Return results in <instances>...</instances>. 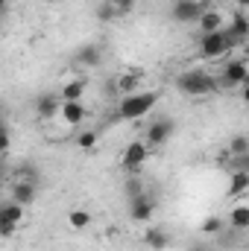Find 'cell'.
I'll return each instance as SVG.
<instances>
[{
	"label": "cell",
	"mask_w": 249,
	"mask_h": 251,
	"mask_svg": "<svg viewBox=\"0 0 249 251\" xmlns=\"http://www.w3.org/2000/svg\"><path fill=\"white\" fill-rule=\"evenodd\" d=\"M158 102V91H135V94H126L118 100V108H115V117L124 120V123H138L141 117H147Z\"/></svg>",
	"instance_id": "1"
},
{
	"label": "cell",
	"mask_w": 249,
	"mask_h": 251,
	"mask_svg": "<svg viewBox=\"0 0 249 251\" xmlns=\"http://www.w3.org/2000/svg\"><path fill=\"white\" fill-rule=\"evenodd\" d=\"M176 88L185 97H208L220 88V79L205 73V70H185V73L176 76Z\"/></svg>",
	"instance_id": "2"
},
{
	"label": "cell",
	"mask_w": 249,
	"mask_h": 251,
	"mask_svg": "<svg viewBox=\"0 0 249 251\" xmlns=\"http://www.w3.org/2000/svg\"><path fill=\"white\" fill-rule=\"evenodd\" d=\"M229 50H235V41L229 38L226 29L199 35V56H202V59H220V56H226Z\"/></svg>",
	"instance_id": "3"
},
{
	"label": "cell",
	"mask_w": 249,
	"mask_h": 251,
	"mask_svg": "<svg viewBox=\"0 0 249 251\" xmlns=\"http://www.w3.org/2000/svg\"><path fill=\"white\" fill-rule=\"evenodd\" d=\"M150 146H147V140H132V143H126L124 155H121V167L126 170V176H132V173H141L144 170V164L150 161Z\"/></svg>",
	"instance_id": "4"
},
{
	"label": "cell",
	"mask_w": 249,
	"mask_h": 251,
	"mask_svg": "<svg viewBox=\"0 0 249 251\" xmlns=\"http://www.w3.org/2000/svg\"><path fill=\"white\" fill-rule=\"evenodd\" d=\"M205 3L202 0H176L170 6V18L176 24H199V18L205 15Z\"/></svg>",
	"instance_id": "5"
},
{
	"label": "cell",
	"mask_w": 249,
	"mask_h": 251,
	"mask_svg": "<svg viewBox=\"0 0 249 251\" xmlns=\"http://www.w3.org/2000/svg\"><path fill=\"white\" fill-rule=\"evenodd\" d=\"M126 210H129V219H132V222L144 225V222H150V219L156 216V199L144 190L141 196H132V199H129Z\"/></svg>",
	"instance_id": "6"
},
{
	"label": "cell",
	"mask_w": 249,
	"mask_h": 251,
	"mask_svg": "<svg viewBox=\"0 0 249 251\" xmlns=\"http://www.w3.org/2000/svg\"><path fill=\"white\" fill-rule=\"evenodd\" d=\"M173 120L170 117H158V120H153V123L147 126V131H144V140H147V146L150 149H158V146H164L170 137H173Z\"/></svg>",
	"instance_id": "7"
},
{
	"label": "cell",
	"mask_w": 249,
	"mask_h": 251,
	"mask_svg": "<svg viewBox=\"0 0 249 251\" xmlns=\"http://www.w3.org/2000/svg\"><path fill=\"white\" fill-rule=\"evenodd\" d=\"M220 79V85L223 88H244V85H249V67L247 62H241V59H232V62H226V67H223V73L217 76Z\"/></svg>",
	"instance_id": "8"
},
{
	"label": "cell",
	"mask_w": 249,
	"mask_h": 251,
	"mask_svg": "<svg viewBox=\"0 0 249 251\" xmlns=\"http://www.w3.org/2000/svg\"><path fill=\"white\" fill-rule=\"evenodd\" d=\"M141 243L150 251H164V249H170V231H167L164 225H150V228L144 231Z\"/></svg>",
	"instance_id": "9"
},
{
	"label": "cell",
	"mask_w": 249,
	"mask_h": 251,
	"mask_svg": "<svg viewBox=\"0 0 249 251\" xmlns=\"http://www.w3.org/2000/svg\"><path fill=\"white\" fill-rule=\"evenodd\" d=\"M62 94H41L35 100V114L41 120H53L56 114H62Z\"/></svg>",
	"instance_id": "10"
},
{
	"label": "cell",
	"mask_w": 249,
	"mask_h": 251,
	"mask_svg": "<svg viewBox=\"0 0 249 251\" xmlns=\"http://www.w3.org/2000/svg\"><path fill=\"white\" fill-rule=\"evenodd\" d=\"M226 32H229V38L235 41V47L244 44V41H249V18L244 12H235L232 21H229V26H226Z\"/></svg>",
	"instance_id": "11"
},
{
	"label": "cell",
	"mask_w": 249,
	"mask_h": 251,
	"mask_svg": "<svg viewBox=\"0 0 249 251\" xmlns=\"http://www.w3.org/2000/svg\"><path fill=\"white\" fill-rule=\"evenodd\" d=\"M21 222H24V204H18L15 199H6V201L0 204V225L18 228Z\"/></svg>",
	"instance_id": "12"
},
{
	"label": "cell",
	"mask_w": 249,
	"mask_h": 251,
	"mask_svg": "<svg viewBox=\"0 0 249 251\" xmlns=\"http://www.w3.org/2000/svg\"><path fill=\"white\" fill-rule=\"evenodd\" d=\"M35 196H38L35 181H21V178H18V181H15V187H12V196H9V199H15L18 204H24V207H27V204H32V201H35Z\"/></svg>",
	"instance_id": "13"
},
{
	"label": "cell",
	"mask_w": 249,
	"mask_h": 251,
	"mask_svg": "<svg viewBox=\"0 0 249 251\" xmlns=\"http://www.w3.org/2000/svg\"><path fill=\"white\" fill-rule=\"evenodd\" d=\"M226 222L232 231H249V204H232L226 213Z\"/></svg>",
	"instance_id": "14"
},
{
	"label": "cell",
	"mask_w": 249,
	"mask_h": 251,
	"mask_svg": "<svg viewBox=\"0 0 249 251\" xmlns=\"http://www.w3.org/2000/svg\"><path fill=\"white\" fill-rule=\"evenodd\" d=\"M85 91H88L85 79H70V82H64V85H62V91H59V94H62L64 102H82Z\"/></svg>",
	"instance_id": "15"
},
{
	"label": "cell",
	"mask_w": 249,
	"mask_h": 251,
	"mask_svg": "<svg viewBox=\"0 0 249 251\" xmlns=\"http://www.w3.org/2000/svg\"><path fill=\"white\" fill-rule=\"evenodd\" d=\"M88 117L82 102H62V120L67 126H82V120Z\"/></svg>",
	"instance_id": "16"
},
{
	"label": "cell",
	"mask_w": 249,
	"mask_h": 251,
	"mask_svg": "<svg viewBox=\"0 0 249 251\" xmlns=\"http://www.w3.org/2000/svg\"><path fill=\"white\" fill-rule=\"evenodd\" d=\"M196 26H199V32H202V35H205V32H220V29H226V26H223V15H220V12H214V9H205V15L199 18V24H196Z\"/></svg>",
	"instance_id": "17"
},
{
	"label": "cell",
	"mask_w": 249,
	"mask_h": 251,
	"mask_svg": "<svg viewBox=\"0 0 249 251\" xmlns=\"http://www.w3.org/2000/svg\"><path fill=\"white\" fill-rule=\"evenodd\" d=\"M100 59H103V50H100L97 44H85V47L76 50V62L85 64V67H97Z\"/></svg>",
	"instance_id": "18"
},
{
	"label": "cell",
	"mask_w": 249,
	"mask_h": 251,
	"mask_svg": "<svg viewBox=\"0 0 249 251\" xmlns=\"http://www.w3.org/2000/svg\"><path fill=\"white\" fill-rule=\"evenodd\" d=\"M249 193V173H229V187H226V196H244Z\"/></svg>",
	"instance_id": "19"
},
{
	"label": "cell",
	"mask_w": 249,
	"mask_h": 251,
	"mask_svg": "<svg viewBox=\"0 0 249 251\" xmlns=\"http://www.w3.org/2000/svg\"><path fill=\"white\" fill-rule=\"evenodd\" d=\"M91 213L88 210H82V207H73V210H67V225L73 228V231H85L88 225H91Z\"/></svg>",
	"instance_id": "20"
},
{
	"label": "cell",
	"mask_w": 249,
	"mask_h": 251,
	"mask_svg": "<svg viewBox=\"0 0 249 251\" xmlns=\"http://www.w3.org/2000/svg\"><path fill=\"white\" fill-rule=\"evenodd\" d=\"M226 228H229L226 216H208V219H202V225H199V231L208 234V237H220Z\"/></svg>",
	"instance_id": "21"
},
{
	"label": "cell",
	"mask_w": 249,
	"mask_h": 251,
	"mask_svg": "<svg viewBox=\"0 0 249 251\" xmlns=\"http://www.w3.org/2000/svg\"><path fill=\"white\" fill-rule=\"evenodd\" d=\"M115 91L118 94H135V91H141V76L138 73H126V76H121L118 82H115Z\"/></svg>",
	"instance_id": "22"
},
{
	"label": "cell",
	"mask_w": 249,
	"mask_h": 251,
	"mask_svg": "<svg viewBox=\"0 0 249 251\" xmlns=\"http://www.w3.org/2000/svg\"><path fill=\"white\" fill-rule=\"evenodd\" d=\"M97 140H100V134H97L94 128H85V131L76 137V146H79L82 152H94V149H97Z\"/></svg>",
	"instance_id": "23"
},
{
	"label": "cell",
	"mask_w": 249,
	"mask_h": 251,
	"mask_svg": "<svg viewBox=\"0 0 249 251\" xmlns=\"http://www.w3.org/2000/svg\"><path fill=\"white\" fill-rule=\"evenodd\" d=\"M144 181H141V173H132L129 178L124 181V193H126V199H132V196H141L144 193Z\"/></svg>",
	"instance_id": "24"
},
{
	"label": "cell",
	"mask_w": 249,
	"mask_h": 251,
	"mask_svg": "<svg viewBox=\"0 0 249 251\" xmlns=\"http://www.w3.org/2000/svg\"><path fill=\"white\" fill-rule=\"evenodd\" d=\"M249 152V137L247 134H235L229 140V155H247Z\"/></svg>",
	"instance_id": "25"
},
{
	"label": "cell",
	"mask_w": 249,
	"mask_h": 251,
	"mask_svg": "<svg viewBox=\"0 0 249 251\" xmlns=\"http://www.w3.org/2000/svg\"><path fill=\"white\" fill-rule=\"evenodd\" d=\"M97 21H103V24H109V21H118V12H115L112 0H106V3H100V6H97Z\"/></svg>",
	"instance_id": "26"
},
{
	"label": "cell",
	"mask_w": 249,
	"mask_h": 251,
	"mask_svg": "<svg viewBox=\"0 0 249 251\" xmlns=\"http://www.w3.org/2000/svg\"><path fill=\"white\" fill-rule=\"evenodd\" d=\"M229 173H249V152L247 155H232V161H229Z\"/></svg>",
	"instance_id": "27"
},
{
	"label": "cell",
	"mask_w": 249,
	"mask_h": 251,
	"mask_svg": "<svg viewBox=\"0 0 249 251\" xmlns=\"http://www.w3.org/2000/svg\"><path fill=\"white\" fill-rule=\"evenodd\" d=\"M112 6H115L118 18H126V15L135 12V0H112Z\"/></svg>",
	"instance_id": "28"
},
{
	"label": "cell",
	"mask_w": 249,
	"mask_h": 251,
	"mask_svg": "<svg viewBox=\"0 0 249 251\" xmlns=\"http://www.w3.org/2000/svg\"><path fill=\"white\" fill-rule=\"evenodd\" d=\"M18 178H21V181H35V167H32V164H24V167L18 170Z\"/></svg>",
	"instance_id": "29"
},
{
	"label": "cell",
	"mask_w": 249,
	"mask_h": 251,
	"mask_svg": "<svg viewBox=\"0 0 249 251\" xmlns=\"http://www.w3.org/2000/svg\"><path fill=\"white\" fill-rule=\"evenodd\" d=\"M12 234H15V228H12V225H0V237H3V240H9Z\"/></svg>",
	"instance_id": "30"
},
{
	"label": "cell",
	"mask_w": 249,
	"mask_h": 251,
	"mask_svg": "<svg viewBox=\"0 0 249 251\" xmlns=\"http://www.w3.org/2000/svg\"><path fill=\"white\" fill-rule=\"evenodd\" d=\"M241 100L249 105V85H244V88H241Z\"/></svg>",
	"instance_id": "31"
},
{
	"label": "cell",
	"mask_w": 249,
	"mask_h": 251,
	"mask_svg": "<svg viewBox=\"0 0 249 251\" xmlns=\"http://www.w3.org/2000/svg\"><path fill=\"white\" fill-rule=\"evenodd\" d=\"M187 251H214V249H211V246H202V243H199V246H190Z\"/></svg>",
	"instance_id": "32"
},
{
	"label": "cell",
	"mask_w": 249,
	"mask_h": 251,
	"mask_svg": "<svg viewBox=\"0 0 249 251\" xmlns=\"http://www.w3.org/2000/svg\"><path fill=\"white\" fill-rule=\"evenodd\" d=\"M238 6H241V9H249V0H238Z\"/></svg>",
	"instance_id": "33"
},
{
	"label": "cell",
	"mask_w": 249,
	"mask_h": 251,
	"mask_svg": "<svg viewBox=\"0 0 249 251\" xmlns=\"http://www.w3.org/2000/svg\"><path fill=\"white\" fill-rule=\"evenodd\" d=\"M41 3H56V0H41Z\"/></svg>",
	"instance_id": "34"
}]
</instances>
